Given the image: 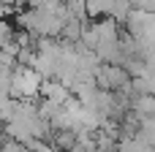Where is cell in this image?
<instances>
[{"label":"cell","mask_w":155,"mask_h":152,"mask_svg":"<svg viewBox=\"0 0 155 152\" xmlns=\"http://www.w3.org/2000/svg\"><path fill=\"white\" fill-rule=\"evenodd\" d=\"M44 76L30 68V65H16V73H14V84H11V95L19 98V101H35L41 95V87H44Z\"/></svg>","instance_id":"6da1fadb"},{"label":"cell","mask_w":155,"mask_h":152,"mask_svg":"<svg viewBox=\"0 0 155 152\" xmlns=\"http://www.w3.org/2000/svg\"><path fill=\"white\" fill-rule=\"evenodd\" d=\"M95 82H98L101 90H109V92H128L131 84H134V76H131L123 65H117V63H104V65L98 68V73H95Z\"/></svg>","instance_id":"7a4b0ae2"},{"label":"cell","mask_w":155,"mask_h":152,"mask_svg":"<svg viewBox=\"0 0 155 152\" xmlns=\"http://www.w3.org/2000/svg\"><path fill=\"white\" fill-rule=\"evenodd\" d=\"M114 3H117V0H87V16H90V19L114 16Z\"/></svg>","instance_id":"3957f363"},{"label":"cell","mask_w":155,"mask_h":152,"mask_svg":"<svg viewBox=\"0 0 155 152\" xmlns=\"http://www.w3.org/2000/svg\"><path fill=\"white\" fill-rule=\"evenodd\" d=\"M142 141H147L150 147H155V117H144L139 122V133H136Z\"/></svg>","instance_id":"277c9868"}]
</instances>
